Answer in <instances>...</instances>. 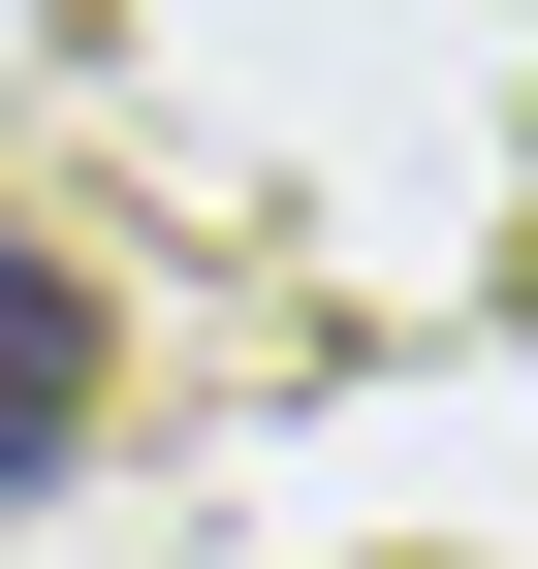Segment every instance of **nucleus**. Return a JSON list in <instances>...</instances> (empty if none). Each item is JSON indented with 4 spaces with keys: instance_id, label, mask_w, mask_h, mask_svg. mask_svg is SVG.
I'll list each match as a JSON object with an SVG mask.
<instances>
[{
    "instance_id": "f257e3e1",
    "label": "nucleus",
    "mask_w": 538,
    "mask_h": 569,
    "mask_svg": "<svg viewBox=\"0 0 538 569\" xmlns=\"http://www.w3.org/2000/svg\"><path fill=\"white\" fill-rule=\"evenodd\" d=\"M32 475H96V284L0 222V507H32Z\"/></svg>"
}]
</instances>
